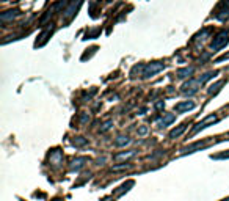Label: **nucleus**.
I'll return each mask as SVG.
<instances>
[{
  "instance_id": "f257e3e1",
  "label": "nucleus",
  "mask_w": 229,
  "mask_h": 201,
  "mask_svg": "<svg viewBox=\"0 0 229 201\" xmlns=\"http://www.w3.org/2000/svg\"><path fill=\"white\" fill-rule=\"evenodd\" d=\"M162 69H165V63H163V61L149 63V65H146L144 69H143V77H144V79H149V77L155 76L157 72H160Z\"/></svg>"
},
{
  "instance_id": "f03ea898",
  "label": "nucleus",
  "mask_w": 229,
  "mask_h": 201,
  "mask_svg": "<svg viewBox=\"0 0 229 201\" xmlns=\"http://www.w3.org/2000/svg\"><path fill=\"white\" fill-rule=\"evenodd\" d=\"M227 43H229V35H227L226 32H220V33L215 36V38H214L212 44H210V49H212V50L223 49Z\"/></svg>"
},
{
  "instance_id": "7ed1b4c3",
  "label": "nucleus",
  "mask_w": 229,
  "mask_h": 201,
  "mask_svg": "<svg viewBox=\"0 0 229 201\" xmlns=\"http://www.w3.org/2000/svg\"><path fill=\"white\" fill-rule=\"evenodd\" d=\"M217 120H218V118H217V115H209V116H206V118H204L203 121H201V123H198V124H196V126L193 127V129H191V135H195V134H198L199 131L206 129V127H207L209 124L215 123Z\"/></svg>"
},
{
  "instance_id": "20e7f679",
  "label": "nucleus",
  "mask_w": 229,
  "mask_h": 201,
  "mask_svg": "<svg viewBox=\"0 0 229 201\" xmlns=\"http://www.w3.org/2000/svg\"><path fill=\"white\" fill-rule=\"evenodd\" d=\"M198 85H199V80H188L187 83H184L182 85V93L184 94H188V96H191V94H195L196 91H198Z\"/></svg>"
},
{
  "instance_id": "39448f33",
  "label": "nucleus",
  "mask_w": 229,
  "mask_h": 201,
  "mask_svg": "<svg viewBox=\"0 0 229 201\" xmlns=\"http://www.w3.org/2000/svg\"><path fill=\"white\" fill-rule=\"evenodd\" d=\"M191 108H195V102L193 101H185V102H180L174 107V112L177 113H184L187 110H191Z\"/></svg>"
},
{
  "instance_id": "423d86ee",
  "label": "nucleus",
  "mask_w": 229,
  "mask_h": 201,
  "mask_svg": "<svg viewBox=\"0 0 229 201\" xmlns=\"http://www.w3.org/2000/svg\"><path fill=\"white\" fill-rule=\"evenodd\" d=\"M174 120H176V116L173 115V113H167V115H165V118H162L160 121H157V126H159V127H165V126L171 124Z\"/></svg>"
},
{
  "instance_id": "0eeeda50",
  "label": "nucleus",
  "mask_w": 229,
  "mask_h": 201,
  "mask_svg": "<svg viewBox=\"0 0 229 201\" xmlns=\"http://www.w3.org/2000/svg\"><path fill=\"white\" fill-rule=\"evenodd\" d=\"M185 129H187V124H180L179 127H176V129H173L170 132V138H177V137H180L185 132Z\"/></svg>"
},
{
  "instance_id": "6e6552de",
  "label": "nucleus",
  "mask_w": 229,
  "mask_h": 201,
  "mask_svg": "<svg viewBox=\"0 0 229 201\" xmlns=\"http://www.w3.org/2000/svg\"><path fill=\"white\" fill-rule=\"evenodd\" d=\"M224 83H226V80H218V82H217V83H214L212 87H210V88L207 90V93H209L210 96H212V94H217V93H218V91H220V90H221V87H223Z\"/></svg>"
},
{
  "instance_id": "1a4fd4ad",
  "label": "nucleus",
  "mask_w": 229,
  "mask_h": 201,
  "mask_svg": "<svg viewBox=\"0 0 229 201\" xmlns=\"http://www.w3.org/2000/svg\"><path fill=\"white\" fill-rule=\"evenodd\" d=\"M193 68H182V69H179L177 71V77H180V79H185V77H188V76H191L193 74Z\"/></svg>"
},
{
  "instance_id": "9d476101",
  "label": "nucleus",
  "mask_w": 229,
  "mask_h": 201,
  "mask_svg": "<svg viewBox=\"0 0 229 201\" xmlns=\"http://www.w3.org/2000/svg\"><path fill=\"white\" fill-rule=\"evenodd\" d=\"M206 145V141H198V143H195V145H191V146H187V148L182 151L184 154H187V152H195L198 148H203V146Z\"/></svg>"
},
{
  "instance_id": "9b49d317",
  "label": "nucleus",
  "mask_w": 229,
  "mask_h": 201,
  "mask_svg": "<svg viewBox=\"0 0 229 201\" xmlns=\"http://www.w3.org/2000/svg\"><path fill=\"white\" fill-rule=\"evenodd\" d=\"M129 143H130V138H129V137H124V135H120V137H118V138L115 140V145L120 146V148H121V146L129 145Z\"/></svg>"
},
{
  "instance_id": "f8f14e48",
  "label": "nucleus",
  "mask_w": 229,
  "mask_h": 201,
  "mask_svg": "<svg viewBox=\"0 0 229 201\" xmlns=\"http://www.w3.org/2000/svg\"><path fill=\"white\" fill-rule=\"evenodd\" d=\"M217 76V72L215 71H210V72H206V74L203 76V77H199V83H206L207 80H210L212 77H215Z\"/></svg>"
},
{
  "instance_id": "ddd939ff",
  "label": "nucleus",
  "mask_w": 229,
  "mask_h": 201,
  "mask_svg": "<svg viewBox=\"0 0 229 201\" xmlns=\"http://www.w3.org/2000/svg\"><path fill=\"white\" fill-rule=\"evenodd\" d=\"M132 156H135V151H127V152L116 154L115 159H116V160H121V159H129V157H132Z\"/></svg>"
},
{
  "instance_id": "4468645a",
  "label": "nucleus",
  "mask_w": 229,
  "mask_h": 201,
  "mask_svg": "<svg viewBox=\"0 0 229 201\" xmlns=\"http://www.w3.org/2000/svg\"><path fill=\"white\" fill-rule=\"evenodd\" d=\"M17 14H19L17 11H6V13H3L2 16H0V19H2V21H8V19H11V17H16Z\"/></svg>"
},
{
  "instance_id": "2eb2a0df",
  "label": "nucleus",
  "mask_w": 229,
  "mask_h": 201,
  "mask_svg": "<svg viewBox=\"0 0 229 201\" xmlns=\"http://www.w3.org/2000/svg\"><path fill=\"white\" fill-rule=\"evenodd\" d=\"M85 160H86V159H77V160H74V162H72V165H71V168H72V170H74V168H76V170H79L82 165H83V162H85Z\"/></svg>"
},
{
  "instance_id": "dca6fc26",
  "label": "nucleus",
  "mask_w": 229,
  "mask_h": 201,
  "mask_svg": "<svg viewBox=\"0 0 229 201\" xmlns=\"http://www.w3.org/2000/svg\"><path fill=\"white\" fill-rule=\"evenodd\" d=\"M77 6H79V5H71V8H69V10L65 13V17H66V19H69V17H71L72 14H74V11L77 10Z\"/></svg>"
},
{
  "instance_id": "f3484780",
  "label": "nucleus",
  "mask_w": 229,
  "mask_h": 201,
  "mask_svg": "<svg viewBox=\"0 0 229 201\" xmlns=\"http://www.w3.org/2000/svg\"><path fill=\"white\" fill-rule=\"evenodd\" d=\"M72 143H74L76 146H83V145H86V140H85V138H82V137H77V138H76L74 141H72Z\"/></svg>"
},
{
  "instance_id": "a211bd4d",
  "label": "nucleus",
  "mask_w": 229,
  "mask_h": 201,
  "mask_svg": "<svg viewBox=\"0 0 229 201\" xmlns=\"http://www.w3.org/2000/svg\"><path fill=\"white\" fill-rule=\"evenodd\" d=\"M112 124H113V121H107V123H104V126L100 127V132H107L110 127H112Z\"/></svg>"
},
{
  "instance_id": "6ab92c4d",
  "label": "nucleus",
  "mask_w": 229,
  "mask_h": 201,
  "mask_svg": "<svg viewBox=\"0 0 229 201\" xmlns=\"http://www.w3.org/2000/svg\"><path fill=\"white\" fill-rule=\"evenodd\" d=\"M214 159H229V152H224V154H218V156H214Z\"/></svg>"
},
{
  "instance_id": "aec40b11",
  "label": "nucleus",
  "mask_w": 229,
  "mask_h": 201,
  "mask_svg": "<svg viewBox=\"0 0 229 201\" xmlns=\"http://www.w3.org/2000/svg\"><path fill=\"white\" fill-rule=\"evenodd\" d=\"M224 60H229V53H226V55H223V57L217 58V61H215V63H221V61H224Z\"/></svg>"
},
{
  "instance_id": "412c9836",
  "label": "nucleus",
  "mask_w": 229,
  "mask_h": 201,
  "mask_svg": "<svg viewBox=\"0 0 229 201\" xmlns=\"http://www.w3.org/2000/svg\"><path fill=\"white\" fill-rule=\"evenodd\" d=\"M126 168H130V165H120V167H113V170H115V171H118V170H126Z\"/></svg>"
},
{
  "instance_id": "4be33fe9",
  "label": "nucleus",
  "mask_w": 229,
  "mask_h": 201,
  "mask_svg": "<svg viewBox=\"0 0 229 201\" xmlns=\"http://www.w3.org/2000/svg\"><path fill=\"white\" fill-rule=\"evenodd\" d=\"M146 132H148V127H146V126H143V127H141V129L138 131V134H140V135H144Z\"/></svg>"
}]
</instances>
